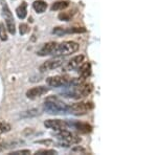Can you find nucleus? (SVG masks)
<instances>
[{"instance_id": "nucleus-1", "label": "nucleus", "mask_w": 157, "mask_h": 155, "mask_svg": "<svg viewBox=\"0 0 157 155\" xmlns=\"http://www.w3.org/2000/svg\"><path fill=\"white\" fill-rule=\"evenodd\" d=\"M43 109L49 114L69 113V106L63 103V102H61L59 99L55 98V96L46 99V101L43 104Z\"/></svg>"}, {"instance_id": "nucleus-2", "label": "nucleus", "mask_w": 157, "mask_h": 155, "mask_svg": "<svg viewBox=\"0 0 157 155\" xmlns=\"http://www.w3.org/2000/svg\"><path fill=\"white\" fill-rule=\"evenodd\" d=\"M78 47L80 46H78V43L73 41H64L60 43V44L57 43L52 56H54V57H64V56L75 54L78 50Z\"/></svg>"}, {"instance_id": "nucleus-3", "label": "nucleus", "mask_w": 157, "mask_h": 155, "mask_svg": "<svg viewBox=\"0 0 157 155\" xmlns=\"http://www.w3.org/2000/svg\"><path fill=\"white\" fill-rule=\"evenodd\" d=\"M70 87H71V91L68 93L67 96L75 98V99L86 98V96H88L93 91L92 84L83 82V81L81 83L77 84V85H70Z\"/></svg>"}, {"instance_id": "nucleus-4", "label": "nucleus", "mask_w": 157, "mask_h": 155, "mask_svg": "<svg viewBox=\"0 0 157 155\" xmlns=\"http://www.w3.org/2000/svg\"><path fill=\"white\" fill-rule=\"evenodd\" d=\"M56 136L60 141L61 147H68L70 145H75L81 141L80 136H78L77 134L72 133L70 131H67L66 129L65 130H60L56 134Z\"/></svg>"}, {"instance_id": "nucleus-5", "label": "nucleus", "mask_w": 157, "mask_h": 155, "mask_svg": "<svg viewBox=\"0 0 157 155\" xmlns=\"http://www.w3.org/2000/svg\"><path fill=\"white\" fill-rule=\"evenodd\" d=\"M94 108L92 102H78L69 106V113L75 115H84Z\"/></svg>"}, {"instance_id": "nucleus-6", "label": "nucleus", "mask_w": 157, "mask_h": 155, "mask_svg": "<svg viewBox=\"0 0 157 155\" xmlns=\"http://www.w3.org/2000/svg\"><path fill=\"white\" fill-rule=\"evenodd\" d=\"M1 6H2V15H3L4 20H6V29L9 30V33L11 35H15V33H16V26H15L14 17H13L11 10L9 9L7 4L3 1V0L1 1Z\"/></svg>"}, {"instance_id": "nucleus-7", "label": "nucleus", "mask_w": 157, "mask_h": 155, "mask_svg": "<svg viewBox=\"0 0 157 155\" xmlns=\"http://www.w3.org/2000/svg\"><path fill=\"white\" fill-rule=\"evenodd\" d=\"M63 64H64V60L63 59H52L43 63L39 67V70L41 72H49V70H54L61 67Z\"/></svg>"}, {"instance_id": "nucleus-8", "label": "nucleus", "mask_w": 157, "mask_h": 155, "mask_svg": "<svg viewBox=\"0 0 157 155\" xmlns=\"http://www.w3.org/2000/svg\"><path fill=\"white\" fill-rule=\"evenodd\" d=\"M70 79L65 76H55V77H49L46 79L47 85L50 87H62V86L67 85Z\"/></svg>"}, {"instance_id": "nucleus-9", "label": "nucleus", "mask_w": 157, "mask_h": 155, "mask_svg": "<svg viewBox=\"0 0 157 155\" xmlns=\"http://www.w3.org/2000/svg\"><path fill=\"white\" fill-rule=\"evenodd\" d=\"M44 126L46 128L52 129V130L60 131L67 129L68 124L66 121H62V119H47L44 122Z\"/></svg>"}, {"instance_id": "nucleus-10", "label": "nucleus", "mask_w": 157, "mask_h": 155, "mask_svg": "<svg viewBox=\"0 0 157 155\" xmlns=\"http://www.w3.org/2000/svg\"><path fill=\"white\" fill-rule=\"evenodd\" d=\"M81 33H86V29H84V27H68V29L56 27L52 30V34L58 35V36H62V35L65 34H81Z\"/></svg>"}, {"instance_id": "nucleus-11", "label": "nucleus", "mask_w": 157, "mask_h": 155, "mask_svg": "<svg viewBox=\"0 0 157 155\" xmlns=\"http://www.w3.org/2000/svg\"><path fill=\"white\" fill-rule=\"evenodd\" d=\"M48 88L46 86H37V87H34L32 89L26 91V96L30 100H34V99L40 98L41 95H45V93L48 92Z\"/></svg>"}, {"instance_id": "nucleus-12", "label": "nucleus", "mask_w": 157, "mask_h": 155, "mask_svg": "<svg viewBox=\"0 0 157 155\" xmlns=\"http://www.w3.org/2000/svg\"><path fill=\"white\" fill-rule=\"evenodd\" d=\"M85 57L83 55H78L73 57L71 60H69L67 62V64L63 67V72H68V70H73L75 68H78L81 65V63L84 61Z\"/></svg>"}, {"instance_id": "nucleus-13", "label": "nucleus", "mask_w": 157, "mask_h": 155, "mask_svg": "<svg viewBox=\"0 0 157 155\" xmlns=\"http://www.w3.org/2000/svg\"><path fill=\"white\" fill-rule=\"evenodd\" d=\"M56 45L57 43L56 42H48V43H45L43 46L40 48L39 50L37 52V55L40 56V57H46V56H52V52H54Z\"/></svg>"}, {"instance_id": "nucleus-14", "label": "nucleus", "mask_w": 157, "mask_h": 155, "mask_svg": "<svg viewBox=\"0 0 157 155\" xmlns=\"http://www.w3.org/2000/svg\"><path fill=\"white\" fill-rule=\"evenodd\" d=\"M78 67V75L82 80H86L91 76V64L89 62H82Z\"/></svg>"}, {"instance_id": "nucleus-15", "label": "nucleus", "mask_w": 157, "mask_h": 155, "mask_svg": "<svg viewBox=\"0 0 157 155\" xmlns=\"http://www.w3.org/2000/svg\"><path fill=\"white\" fill-rule=\"evenodd\" d=\"M70 125L75 129H77L78 131L82 132V133H90L92 131V126L87 123H78V122H75V123L70 124Z\"/></svg>"}, {"instance_id": "nucleus-16", "label": "nucleus", "mask_w": 157, "mask_h": 155, "mask_svg": "<svg viewBox=\"0 0 157 155\" xmlns=\"http://www.w3.org/2000/svg\"><path fill=\"white\" fill-rule=\"evenodd\" d=\"M70 2L67 1V0H60V1H56L54 3L52 4L50 6V10L52 12H56V11H63V10L67 9L69 6Z\"/></svg>"}, {"instance_id": "nucleus-17", "label": "nucleus", "mask_w": 157, "mask_h": 155, "mask_svg": "<svg viewBox=\"0 0 157 155\" xmlns=\"http://www.w3.org/2000/svg\"><path fill=\"white\" fill-rule=\"evenodd\" d=\"M47 6H47V3L44 0H36V1H34V3H33V7H34V10L38 14L44 13L47 10Z\"/></svg>"}, {"instance_id": "nucleus-18", "label": "nucleus", "mask_w": 157, "mask_h": 155, "mask_svg": "<svg viewBox=\"0 0 157 155\" xmlns=\"http://www.w3.org/2000/svg\"><path fill=\"white\" fill-rule=\"evenodd\" d=\"M16 14L19 19H25L27 15V3L25 1L22 2L20 6L16 9Z\"/></svg>"}, {"instance_id": "nucleus-19", "label": "nucleus", "mask_w": 157, "mask_h": 155, "mask_svg": "<svg viewBox=\"0 0 157 155\" xmlns=\"http://www.w3.org/2000/svg\"><path fill=\"white\" fill-rule=\"evenodd\" d=\"M75 10H73V11H68V12H62L59 14L58 18H59L61 21H70L72 17L75 16Z\"/></svg>"}, {"instance_id": "nucleus-20", "label": "nucleus", "mask_w": 157, "mask_h": 155, "mask_svg": "<svg viewBox=\"0 0 157 155\" xmlns=\"http://www.w3.org/2000/svg\"><path fill=\"white\" fill-rule=\"evenodd\" d=\"M38 114H39V110L38 109H30V110L24 111L21 114V116L22 118H30V116H36Z\"/></svg>"}, {"instance_id": "nucleus-21", "label": "nucleus", "mask_w": 157, "mask_h": 155, "mask_svg": "<svg viewBox=\"0 0 157 155\" xmlns=\"http://www.w3.org/2000/svg\"><path fill=\"white\" fill-rule=\"evenodd\" d=\"M36 155H55L57 154L56 150H48V149H42V150H38L36 151Z\"/></svg>"}, {"instance_id": "nucleus-22", "label": "nucleus", "mask_w": 157, "mask_h": 155, "mask_svg": "<svg viewBox=\"0 0 157 155\" xmlns=\"http://www.w3.org/2000/svg\"><path fill=\"white\" fill-rule=\"evenodd\" d=\"M0 40L1 41H6L7 35H6V27L3 23H0Z\"/></svg>"}, {"instance_id": "nucleus-23", "label": "nucleus", "mask_w": 157, "mask_h": 155, "mask_svg": "<svg viewBox=\"0 0 157 155\" xmlns=\"http://www.w3.org/2000/svg\"><path fill=\"white\" fill-rule=\"evenodd\" d=\"M11 130V126L10 124L7 123H4V122H0V135L3 133H6Z\"/></svg>"}, {"instance_id": "nucleus-24", "label": "nucleus", "mask_w": 157, "mask_h": 155, "mask_svg": "<svg viewBox=\"0 0 157 155\" xmlns=\"http://www.w3.org/2000/svg\"><path fill=\"white\" fill-rule=\"evenodd\" d=\"M29 32V25H27V24L21 23L19 25V33H20V35H21V36L27 34Z\"/></svg>"}, {"instance_id": "nucleus-25", "label": "nucleus", "mask_w": 157, "mask_h": 155, "mask_svg": "<svg viewBox=\"0 0 157 155\" xmlns=\"http://www.w3.org/2000/svg\"><path fill=\"white\" fill-rule=\"evenodd\" d=\"M30 154V150H19V151H12L10 155H29Z\"/></svg>"}, {"instance_id": "nucleus-26", "label": "nucleus", "mask_w": 157, "mask_h": 155, "mask_svg": "<svg viewBox=\"0 0 157 155\" xmlns=\"http://www.w3.org/2000/svg\"><path fill=\"white\" fill-rule=\"evenodd\" d=\"M38 144H43V145H52L54 144V141H50V139H47V141H36Z\"/></svg>"}, {"instance_id": "nucleus-27", "label": "nucleus", "mask_w": 157, "mask_h": 155, "mask_svg": "<svg viewBox=\"0 0 157 155\" xmlns=\"http://www.w3.org/2000/svg\"><path fill=\"white\" fill-rule=\"evenodd\" d=\"M4 149H6V148H4V143H3V141H0V152L3 151Z\"/></svg>"}]
</instances>
